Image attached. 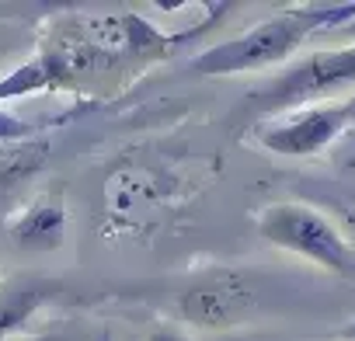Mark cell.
<instances>
[{
  "label": "cell",
  "instance_id": "6da1fadb",
  "mask_svg": "<svg viewBox=\"0 0 355 341\" xmlns=\"http://www.w3.org/2000/svg\"><path fill=\"white\" fill-rule=\"evenodd\" d=\"M355 21V4H296L286 8L251 32L227 39L192 60V70L202 77H234V73H254L265 67H275L289 60L310 35L327 28H345Z\"/></svg>",
  "mask_w": 355,
  "mask_h": 341
},
{
  "label": "cell",
  "instance_id": "7a4b0ae2",
  "mask_svg": "<svg viewBox=\"0 0 355 341\" xmlns=\"http://www.w3.org/2000/svg\"><path fill=\"white\" fill-rule=\"evenodd\" d=\"M258 237L296 258L313 261L324 272L355 279V244L345 237L338 220L310 202H272L254 220Z\"/></svg>",
  "mask_w": 355,
  "mask_h": 341
},
{
  "label": "cell",
  "instance_id": "3957f363",
  "mask_svg": "<svg viewBox=\"0 0 355 341\" xmlns=\"http://www.w3.org/2000/svg\"><path fill=\"white\" fill-rule=\"evenodd\" d=\"M352 84H355V42L341 46V49H324V53L303 56L300 63L282 70L268 87L254 91L251 105L272 119V115H286L296 108L324 105L331 94H338Z\"/></svg>",
  "mask_w": 355,
  "mask_h": 341
},
{
  "label": "cell",
  "instance_id": "277c9868",
  "mask_svg": "<svg viewBox=\"0 0 355 341\" xmlns=\"http://www.w3.org/2000/svg\"><path fill=\"white\" fill-rule=\"evenodd\" d=\"M352 125H355V98H345L272 115L254 125V139L279 157H313L331 150Z\"/></svg>",
  "mask_w": 355,
  "mask_h": 341
},
{
  "label": "cell",
  "instance_id": "5b68a950",
  "mask_svg": "<svg viewBox=\"0 0 355 341\" xmlns=\"http://www.w3.org/2000/svg\"><path fill=\"white\" fill-rule=\"evenodd\" d=\"M261 310L251 272H209L178 296V313L199 331H230Z\"/></svg>",
  "mask_w": 355,
  "mask_h": 341
},
{
  "label": "cell",
  "instance_id": "8992f818",
  "mask_svg": "<svg viewBox=\"0 0 355 341\" xmlns=\"http://www.w3.org/2000/svg\"><path fill=\"white\" fill-rule=\"evenodd\" d=\"M60 292L56 282L39 279V275H15L0 282V341L25 331L28 320Z\"/></svg>",
  "mask_w": 355,
  "mask_h": 341
},
{
  "label": "cell",
  "instance_id": "52a82bcc",
  "mask_svg": "<svg viewBox=\"0 0 355 341\" xmlns=\"http://www.w3.org/2000/svg\"><path fill=\"white\" fill-rule=\"evenodd\" d=\"M8 234L28 251H56L67 234V209L60 199H39L8 223Z\"/></svg>",
  "mask_w": 355,
  "mask_h": 341
},
{
  "label": "cell",
  "instance_id": "ba28073f",
  "mask_svg": "<svg viewBox=\"0 0 355 341\" xmlns=\"http://www.w3.org/2000/svg\"><path fill=\"white\" fill-rule=\"evenodd\" d=\"M42 157H46V146H18V150L4 153L0 157V182L15 185V182L35 175V170L42 167Z\"/></svg>",
  "mask_w": 355,
  "mask_h": 341
},
{
  "label": "cell",
  "instance_id": "9c48e42d",
  "mask_svg": "<svg viewBox=\"0 0 355 341\" xmlns=\"http://www.w3.org/2000/svg\"><path fill=\"white\" fill-rule=\"evenodd\" d=\"M25 42H28V39H25V32H21V28H15V25H0V77L15 70V67L8 70V63L25 49Z\"/></svg>",
  "mask_w": 355,
  "mask_h": 341
},
{
  "label": "cell",
  "instance_id": "30bf717a",
  "mask_svg": "<svg viewBox=\"0 0 355 341\" xmlns=\"http://www.w3.org/2000/svg\"><path fill=\"white\" fill-rule=\"evenodd\" d=\"M331 160H334L338 167H345V170H355V125L331 146Z\"/></svg>",
  "mask_w": 355,
  "mask_h": 341
},
{
  "label": "cell",
  "instance_id": "8fae6325",
  "mask_svg": "<svg viewBox=\"0 0 355 341\" xmlns=\"http://www.w3.org/2000/svg\"><path fill=\"white\" fill-rule=\"evenodd\" d=\"M331 216L338 220V227L345 230V237H348V241L355 244V206H348V202H338Z\"/></svg>",
  "mask_w": 355,
  "mask_h": 341
},
{
  "label": "cell",
  "instance_id": "7c38bea8",
  "mask_svg": "<svg viewBox=\"0 0 355 341\" xmlns=\"http://www.w3.org/2000/svg\"><path fill=\"white\" fill-rule=\"evenodd\" d=\"M146 341H192V338L182 334V331H174V327H157V331L146 334Z\"/></svg>",
  "mask_w": 355,
  "mask_h": 341
},
{
  "label": "cell",
  "instance_id": "4fadbf2b",
  "mask_svg": "<svg viewBox=\"0 0 355 341\" xmlns=\"http://www.w3.org/2000/svg\"><path fill=\"white\" fill-rule=\"evenodd\" d=\"M334 338H338V341H355V317H352L348 324H341V327L334 331Z\"/></svg>",
  "mask_w": 355,
  "mask_h": 341
},
{
  "label": "cell",
  "instance_id": "5bb4252c",
  "mask_svg": "<svg viewBox=\"0 0 355 341\" xmlns=\"http://www.w3.org/2000/svg\"><path fill=\"white\" fill-rule=\"evenodd\" d=\"M348 206H355V189H352V202H348Z\"/></svg>",
  "mask_w": 355,
  "mask_h": 341
},
{
  "label": "cell",
  "instance_id": "9a60e30c",
  "mask_svg": "<svg viewBox=\"0 0 355 341\" xmlns=\"http://www.w3.org/2000/svg\"><path fill=\"white\" fill-rule=\"evenodd\" d=\"M39 341H56V338H39Z\"/></svg>",
  "mask_w": 355,
  "mask_h": 341
},
{
  "label": "cell",
  "instance_id": "2e32d148",
  "mask_svg": "<svg viewBox=\"0 0 355 341\" xmlns=\"http://www.w3.org/2000/svg\"><path fill=\"white\" fill-rule=\"evenodd\" d=\"M352 25H355V21H352Z\"/></svg>",
  "mask_w": 355,
  "mask_h": 341
}]
</instances>
